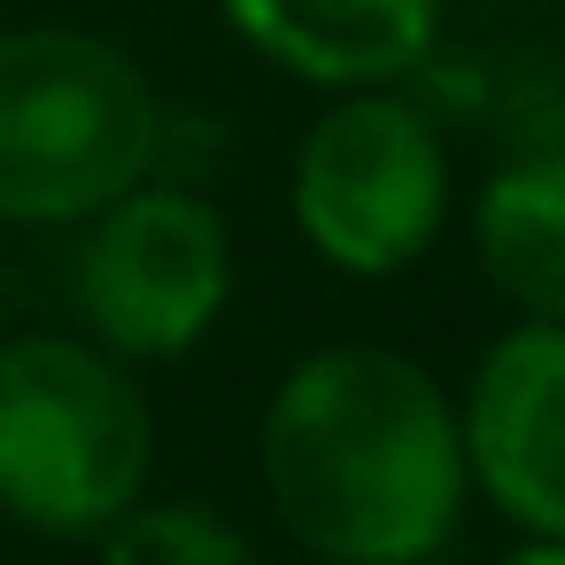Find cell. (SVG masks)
Instances as JSON below:
<instances>
[{
  "label": "cell",
  "instance_id": "obj_1",
  "mask_svg": "<svg viewBox=\"0 0 565 565\" xmlns=\"http://www.w3.org/2000/svg\"><path fill=\"white\" fill-rule=\"evenodd\" d=\"M256 472L318 565H434L472 503L441 372L387 341L302 349L264 395Z\"/></svg>",
  "mask_w": 565,
  "mask_h": 565
},
{
  "label": "cell",
  "instance_id": "obj_2",
  "mask_svg": "<svg viewBox=\"0 0 565 565\" xmlns=\"http://www.w3.org/2000/svg\"><path fill=\"white\" fill-rule=\"evenodd\" d=\"M163 163V102L140 55L78 24L0 32V225L71 233Z\"/></svg>",
  "mask_w": 565,
  "mask_h": 565
},
{
  "label": "cell",
  "instance_id": "obj_3",
  "mask_svg": "<svg viewBox=\"0 0 565 565\" xmlns=\"http://www.w3.org/2000/svg\"><path fill=\"white\" fill-rule=\"evenodd\" d=\"M156 488V411L140 364L86 333L0 341V519L40 542H94Z\"/></svg>",
  "mask_w": 565,
  "mask_h": 565
},
{
  "label": "cell",
  "instance_id": "obj_4",
  "mask_svg": "<svg viewBox=\"0 0 565 565\" xmlns=\"http://www.w3.org/2000/svg\"><path fill=\"white\" fill-rule=\"evenodd\" d=\"M326 109L302 125L287 156V217L295 241L341 279H403L434 256L457 210V163L426 102L403 86L318 94Z\"/></svg>",
  "mask_w": 565,
  "mask_h": 565
},
{
  "label": "cell",
  "instance_id": "obj_5",
  "mask_svg": "<svg viewBox=\"0 0 565 565\" xmlns=\"http://www.w3.org/2000/svg\"><path fill=\"white\" fill-rule=\"evenodd\" d=\"M71 233V310L86 341H102L125 364H179L217 333L241 256L210 194L148 171Z\"/></svg>",
  "mask_w": 565,
  "mask_h": 565
},
{
  "label": "cell",
  "instance_id": "obj_6",
  "mask_svg": "<svg viewBox=\"0 0 565 565\" xmlns=\"http://www.w3.org/2000/svg\"><path fill=\"white\" fill-rule=\"evenodd\" d=\"M449 403L465 488L511 534H565V326H503L472 356L465 387H449Z\"/></svg>",
  "mask_w": 565,
  "mask_h": 565
},
{
  "label": "cell",
  "instance_id": "obj_7",
  "mask_svg": "<svg viewBox=\"0 0 565 565\" xmlns=\"http://www.w3.org/2000/svg\"><path fill=\"white\" fill-rule=\"evenodd\" d=\"M225 32L310 94L403 86L426 71L449 0H210Z\"/></svg>",
  "mask_w": 565,
  "mask_h": 565
},
{
  "label": "cell",
  "instance_id": "obj_8",
  "mask_svg": "<svg viewBox=\"0 0 565 565\" xmlns=\"http://www.w3.org/2000/svg\"><path fill=\"white\" fill-rule=\"evenodd\" d=\"M465 233L480 279L511 302V318L565 326V148L495 163L465 210Z\"/></svg>",
  "mask_w": 565,
  "mask_h": 565
},
{
  "label": "cell",
  "instance_id": "obj_9",
  "mask_svg": "<svg viewBox=\"0 0 565 565\" xmlns=\"http://www.w3.org/2000/svg\"><path fill=\"white\" fill-rule=\"evenodd\" d=\"M94 565H256L248 526L202 495H132L102 534Z\"/></svg>",
  "mask_w": 565,
  "mask_h": 565
},
{
  "label": "cell",
  "instance_id": "obj_10",
  "mask_svg": "<svg viewBox=\"0 0 565 565\" xmlns=\"http://www.w3.org/2000/svg\"><path fill=\"white\" fill-rule=\"evenodd\" d=\"M495 565H565V534H519Z\"/></svg>",
  "mask_w": 565,
  "mask_h": 565
},
{
  "label": "cell",
  "instance_id": "obj_11",
  "mask_svg": "<svg viewBox=\"0 0 565 565\" xmlns=\"http://www.w3.org/2000/svg\"><path fill=\"white\" fill-rule=\"evenodd\" d=\"M302 565H318V557H302Z\"/></svg>",
  "mask_w": 565,
  "mask_h": 565
}]
</instances>
